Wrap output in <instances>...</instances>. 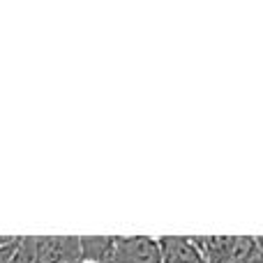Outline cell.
Instances as JSON below:
<instances>
[{"label":"cell","instance_id":"6da1fadb","mask_svg":"<svg viewBox=\"0 0 263 263\" xmlns=\"http://www.w3.org/2000/svg\"><path fill=\"white\" fill-rule=\"evenodd\" d=\"M205 263H247L259 252L254 236H192Z\"/></svg>","mask_w":263,"mask_h":263},{"label":"cell","instance_id":"7a4b0ae2","mask_svg":"<svg viewBox=\"0 0 263 263\" xmlns=\"http://www.w3.org/2000/svg\"><path fill=\"white\" fill-rule=\"evenodd\" d=\"M35 263H79L81 236H32Z\"/></svg>","mask_w":263,"mask_h":263},{"label":"cell","instance_id":"3957f363","mask_svg":"<svg viewBox=\"0 0 263 263\" xmlns=\"http://www.w3.org/2000/svg\"><path fill=\"white\" fill-rule=\"evenodd\" d=\"M109 263H162L159 240L150 236H116V250Z\"/></svg>","mask_w":263,"mask_h":263},{"label":"cell","instance_id":"277c9868","mask_svg":"<svg viewBox=\"0 0 263 263\" xmlns=\"http://www.w3.org/2000/svg\"><path fill=\"white\" fill-rule=\"evenodd\" d=\"M159 250H162V263H203L192 236H162Z\"/></svg>","mask_w":263,"mask_h":263},{"label":"cell","instance_id":"5b68a950","mask_svg":"<svg viewBox=\"0 0 263 263\" xmlns=\"http://www.w3.org/2000/svg\"><path fill=\"white\" fill-rule=\"evenodd\" d=\"M116 250V236H81V259L109 263Z\"/></svg>","mask_w":263,"mask_h":263},{"label":"cell","instance_id":"8992f818","mask_svg":"<svg viewBox=\"0 0 263 263\" xmlns=\"http://www.w3.org/2000/svg\"><path fill=\"white\" fill-rule=\"evenodd\" d=\"M23 236H0V263H12Z\"/></svg>","mask_w":263,"mask_h":263},{"label":"cell","instance_id":"52a82bcc","mask_svg":"<svg viewBox=\"0 0 263 263\" xmlns=\"http://www.w3.org/2000/svg\"><path fill=\"white\" fill-rule=\"evenodd\" d=\"M256 238V247H259V252L263 254V236H254Z\"/></svg>","mask_w":263,"mask_h":263},{"label":"cell","instance_id":"ba28073f","mask_svg":"<svg viewBox=\"0 0 263 263\" xmlns=\"http://www.w3.org/2000/svg\"><path fill=\"white\" fill-rule=\"evenodd\" d=\"M79 263H95V261H83V259H81V261H79Z\"/></svg>","mask_w":263,"mask_h":263},{"label":"cell","instance_id":"9c48e42d","mask_svg":"<svg viewBox=\"0 0 263 263\" xmlns=\"http://www.w3.org/2000/svg\"><path fill=\"white\" fill-rule=\"evenodd\" d=\"M203 263H205V261H203Z\"/></svg>","mask_w":263,"mask_h":263}]
</instances>
